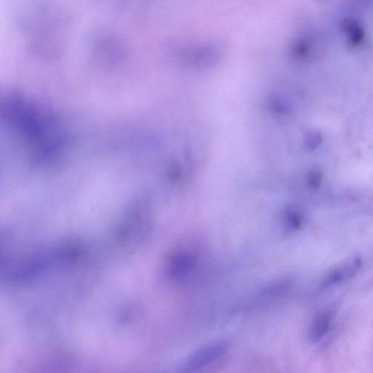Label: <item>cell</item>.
<instances>
[{
    "mask_svg": "<svg viewBox=\"0 0 373 373\" xmlns=\"http://www.w3.org/2000/svg\"><path fill=\"white\" fill-rule=\"evenodd\" d=\"M228 347V343L226 340H218L207 344L186 360V369L196 370L203 368L223 357Z\"/></svg>",
    "mask_w": 373,
    "mask_h": 373,
    "instance_id": "1",
    "label": "cell"
},
{
    "mask_svg": "<svg viewBox=\"0 0 373 373\" xmlns=\"http://www.w3.org/2000/svg\"><path fill=\"white\" fill-rule=\"evenodd\" d=\"M362 264L361 259L357 257L340 263L328 274L324 279L323 286H330L353 277L361 269Z\"/></svg>",
    "mask_w": 373,
    "mask_h": 373,
    "instance_id": "2",
    "label": "cell"
},
{
    "mask_svg": "<svg viewBox=\"0 0 373 373\" xmlns=\"http://www.w3.org/2000/svg\"><path fill=\"white\" fill-rule=\"evenodd\" d=\"M197 262L196 256L191 252L181 250L169 259L168 272L174 279H180L189 274Z\"/></svg>",
    "mask_w": 373,
    "mask_h": 373,
    "instance_id": "3",
    "label": "cell"
},
{
    "mask_svg": "<svg viewBox=\"0 0 373 373\" xmlns=\"http://www.w3.org/2000/svg\"><path fill=\"white\" fill-rule=\"evenodd\" d=\"M332 322L333 314L329 311L316 315L309 329V340L313 343L322 340L330 331Z\"/></svg>",
    "mask_w": 373,
    "mask_h": 373,
    "instance_id": "4",
    "label": "cell"
},
{
    "mask_svg": "<svg viewBox=\"0 0 373 373\" xmlns=\"http://www.w3.org/2000/svg\"><path fill=\"white\" fill-rule=\"evenodd\" d=\"M287 227L291 230H297L302 226V218L297 211H289L286 216Z\"/></svg>",
    "mask_w": 373,
    "mask_h": 373,
    "instance_id": "5",
    "label": "cell"
},
{
    "mask_svg": "<svg viewBox=\"0 0 373 373\" xmlns=\"http://www.w3.org/2000/svg\"><path fill=\"white\" fill-rule=\"evenodd\" d=\"M310 179L311 184L315 186L316 184H318L319 182H321V175L318 173H313Z\"/></svg>",
    "mask_w": 373,
    "mask_h": 373,
    "instance_id": "6",
    "label": "cell"
}]
</instances>
